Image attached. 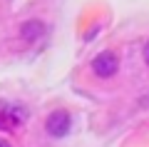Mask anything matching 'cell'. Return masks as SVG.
Here are the masks:
<instances>
[{"mask_svg": "<svg viewBox=\"0 0 149 147\" xmlns=\"http://www.w3.org/2000/svg\"><path fill=\"white\" fill-rule=\"evenodd\" d=\"M45 130L50 132L52 137H65L70 132V115L65 110H55L47 115V120H45Z\"/></svg>", "mask_w": 149, "mask_h": 147, "instance_id": "cell-2", "label": "cell"}, {"mask_svg": "<svg viewBox=\"0 0 149 147\" xmlns=\"http://www.w3.org/2000/svg\"><path fill=\"white\" fill-rule=\"evenodd\" d=\"M92 72L97 75V77H112V75H117V70H119V60H117V55L112 53V50H104V53H100V55H95V60H92Z\"/></svg>", "mask_w": 149, "mask_h": 147, "instance_id": "cell-1", "label": "cell"}, {"mask_svg": "<svg viewBox=\"0 0 149 147\" xmlns=\"http://www.w3.org/2000/svg\"><path fill=\"white\" fill-rule=\"evenodd\" d=\"M144 63L149 65V42H147V45H144Z\"/></svg>", "mask_w": 149, "mask_h": 147, "instance_id": "cell-5", "label": "cell"}, {"mask_svg": "<svg viewBox=\"0 0 149 147\" xmlns=\"http://www.w3.org/2000/svg\"><path fill=\"white\" fill-rule=\"evenodd\" d=\"M0 147H10V142H8V140H0Z\"/></svg>", "mask_w": 149, "mask_h": 147, "instance_id": "cell-6", "label": "cell"}, {"mask_svg": "<svg viewBox=\"0 0 149 147\" xmlns=\"http://www.w3.org/2000/svg\"><path fill=\"white\" fill-rule=\"evenodd\" d=\"M45 32V25L40 20H27V23H22V27H20V35L25 37L27 42H32V40H37V37Z\"/></svg>", "mask_w": 149, "mask_h": 147, "instance_id": "cell-4", "label": "cell"}, {"mask_svg": "<svg viewBox=\"0 0 149 147\" xmlns=\"http://www.w3.org/2000/svg\"><path fill=\"white\" fill-rule=\"evenodd\" d=\"M25 122V112L20 107H10L0 102V130H17Z\"/></svg>", "mask_w": 149, "mask_h": 147, "instance_id": "cell-3", "label": "cell"}]
</instances>
